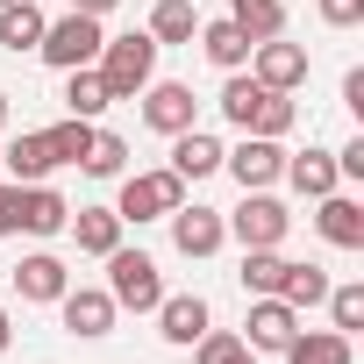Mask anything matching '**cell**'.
I'll list each match as a JSON object with an SVG mask.
<instances>
[{"label":"cell","instance_id":"6da1fadb","mask_svg":"<svg viewBox=\"0 0 364 364\" xmlns=\"http://www.w3.org/2000/svg\"><path fill=\"white\" fill-rule=\"evenodd\" d=\"M222 122L243 129V136H293L300 107H293V93H272V86H257L250 72H229V86H222Z\"/></svg>","mask_w":364,"mask_h":364},{"label":"cell","instance_id":"7a4b0ae2","mask_svg":"<svg viewBox=\"0 0 364 364\" xmlns=\"http://www.w3.org/2000/svg\"><path fill=\"white\" fill-rule=\"evenodd\" d=\"M93 72L107 79V100H136L150 79H157V36L150 29H129V36H107Z\"/></svg>","mask_w":364,"mask_h":364},{"label":"cell","instance_id":"3957f363","mask_svg":"<svg viewBox=\"0 0 364 364\" xmlns=\"http://www.w3.org/2000/svg\"><path fill=\"white\" fill-rule=\"evenodd\" d=\"M178 200H186V178H178L171 164H164V171H122V193H114V215L143 229V222H164V215H171Z\"/></svg>","mask_w":364,"mask_h":364},{"label":"cell","instance_id":"277c9868","mask_svg":"<svg viewBox=\"0 0 364 364\" xmlns=\"http://www.w3.org/2000/svg\"><path fill=\"white\" fill-rule=\"evenodd\" d=\"M107 300L129 307V314H150V307L164 300V272H157V257L114 243V250H107Z\"/></svg>","mask_w":364,"mask_h":364},{"label":"cell","instance_id":"5b68a950","mask_svg":"<svg viewBox=\"0 0 364 364\" xmlns=\"http://www.w3.org/2000/svg\"><path fill=\"white\" fill-rule=\"evenodd\" d=\"M100 43H107V29H100V15H58V22H43V43H36V58L43 65H58V72H79V65H93L100 58Z\"/></svg>","mask_w":364,"mask_h":364},{"label":"cell","instance_id":"8992f818","mask_svg":"<svg viewBox=\"0 0 364 364\" xmlns=\"http://www.w3.org/2000/svg\"><path fill=\"white\" fill-rule=\"evenodd\" d=\"M222 229H229L243 250H279V243H286V229H293V215H286L272 193H243V208H236V215H222Z\"/></svg>","mask_w":364,"mask_h":364},{"label":"cell","instance_id":"52a82bcc","mask_svg":"<svg viewBox=\"0 0 364 364\" xmlns=\"http://www.w3.org/2000/svg\"><path fill=\"white\" fill-rule=\"evenodd\" d=\"M222 164L236 171L243 193H272L279 171H286V143H279V136H243L236 150H222Z\"/></svg>","mask_w":364,"mask_h":364},{"label":"cell","instance_id":"ba28073f","mask_svg":"<svg viewBox=\"0 0 364 364\" xmlns=\"http://www.w3.org/2000/svg\"><path fill=\"white\" fill-rule=\"evenodd\" d=\"M58 314H65V328L79 336V343H100V336H114V300H107V286H65L58 293Z\"/></svg>","mask_w":364,"mask_h":364},{"label":"cell","instance_id":"9c48e42d","mask_svg":"<svg viewBox=\"0 0 364 364\" xmlns=\"http://www.w3.org/2000/svg\"><path fill=\"white\" fill-rule=\"evenodd\" d=\"M164 222H171V250H178V257H215V250L229 243V229H222V208H200V200H193V208L178 200Z\"/></svg>","mask_w":364,"mask_h":364},{"label":"cell","instance_id":"30bf717a","mask_svg":"<svg viewBox=\"0 0 364 364\" xmlns=\"http://www.w3.org/2000/svg\"><path fill=\"white\" fill-rule=\"evenodd\" d=\"M136 100H143V122H150L157 136H178V129H193V122H200L193 86H178V79H150Z\"/></svg>","mask_w":364,"mask_h":364},{"label":"cell","instance_id":"8fae6325","mask_svg":"<svg viewBox=\"0 0 364 364\" xmlns=\"http://www.w3.org/2000/svg\"><path fill=\"white\" fill-rule=\"evenodd\" d=\"M250 79L272 93H293V86H307V50L286 36H264V43H250Z\"/></svg>","mask_w":364,"mask_h":364},{"label":"cell","instance_id":"7c38bea8","mask_svg":"<svg viewBox=\"0 0 364 364\" xmlns=\"http://www.w3.org/2000/svg\"><path fill=\"white\" fill-rule=\"evenodd\" d=\"M243 328H250L243 343H250L257 357H279V350H286V343L300 336V307H286L279 293H257V300H250V321H243Z\"/></svg>","mask_w":364,"mask_h":364},{"label":"cell","instance_id":"4fadbf2b","mask_svg":"<svg viewBox=\"0 0 364 364\" xmlns=\"http://www.w3.org/2000/svg\"><path fill=\"white\" fill-rule=\"evenodd\" d=\"M314 229H321V243H336V250H364V200L321 193V200H314Z\"/></svg>","mask_w":364,"mask_h":364},{"label":"cell","instance_id":"5bb4252c","mask_svg":"<svg viewBox=\"0 0 364 364\" xmlns=\"http://www.w3.org/2000/svg\"><path fill=\"white\" fill-rule=\"evenodd\" d=\"M150 314H157V336H164V343H171V350H186V343H193V336H200V328H208V321H215V314H208V300H200V293H164V300H157V307H150Z\"/></svg>","mask_w":364,"mask_h":364},{"label":"cell","instance_id":"9a60e30c","mask_svg":"<svg viewBox=\"0 0 364 364\" xmlns=\"http://www.w3.org/2000/svg\"><path fill=\"white\" fill-rule=\"evenodd\" d=\"M65 222H72V200L50 186V178L22 186V215H15V229H29V236H65Z\"/></svg>","mask_w":364,"mask_h":364},{"label":"cell","instance_id":"2e32d148","mask_svg":"<svg viewBox=\"0 0 364 364\" xmlns=\"http://www.w3.org/2000/svg\"><path fill=\"white\" fill-rule=\"evenodd\" d=\"M72 286V272H65V257H50V250H29L22 264H15V293L22 300H43V307H58V293Z\"/></svg>","mask_w":364,"mask_h":364},{"label":"cell","instance_id":"e0dca14e","mask_svg":"<svg viewBox=\"0 0 364 364\" xmlns=\"http://www.w3.org/2000/svg\"><path fill=\"white\" fill-rule=\"evenodd\" d=\"M279 178H293V193H307V200H321V193L343 186L336 150H286V171H279Z\"/></svg>","mask_w":364,"mask_h":364},{"label":"cell","instance_id":"ac0fdd59","mask_svg":"<svg viewBox=\"0 0 364 364\" xmlns=\"http://www.w3.org/2000/svg\"><path fill=\"white\" fill-rule=\"evenodd\" d=\"M0 171L15 178V186H36V178H50L58 171V157H50V143H43V129H22L8 150H0Z\"/></svg>","mask_w":364,"mask_h":364},{"label":"cell","instance_id":"d6986e66","mask_svg":"<svg viewBox=\"0 0 364 364\" xmlns=\"http://www.w3.org/2000/svg\"><path fill=\"white\" fill-rule=\"evenodd\" d=\"M171 171L186 178V186H193V178H208V171H222V143H215L200 122L178 129V136H171Z\"/></svg>","mask_w":364,"mask_h":364},{"label":"cell","instance_id":"ffe728a7","mask_svg":"<svg viewBox=\"0 0 364 364\" xmlns=\"http://www.w3.org/2000/svg\"><path fill=\"white\" fill-rule=\"evenodd\" d=\"M65 229H72V243H79L86 257H107V250L122 243V229H129V222H122L114 208H79V215H72Z\"/></svg>","mask_w":364,"mask_h":364},{"label":"cell","instance_id":"44dd1931","mask_svg":"<svg viewBox=\"0 0 364 364\" xmlns=\"http://www.w3.org/2000/svg\"><path fill=\"white\" fill-rule=\"evenodd\" d=\"M279 357H286V364H350L357 350H350V336H343V328H300Z\"/></svg>","mask_w":364,"mask_h":364},{"label":"cell","instance_id":"7402d4cb","mask_svg":"<svg viewBox=\"0 0 364 364\" xmlns=\"http://www.w3.org/2000/svg\"><path fill=\"white\" fill-rule=\"evenodd\" d=\"M200 50H208V65H222V72H243L250 65V36L222 15V22H200V36H193Z\"/></svg>","mask_w":364,"mask_h":364},{"label":"cell","instance_id":"603a6c76","mask_svg":"<svg viewBox=\"0 0 364 364\" xmlns=\"http://www.w3.org/2000/svg\"><path fill=\"white\" fill-rule=\"evenodd\" d=\"M143 29L157 36V50H164V43H193V36H200V8H193V0H157Z\"/></svg>","mask_w":364,"mask_h":364},{"label":"cell","instance_id":"cb8c5ba5","mask_svg":"<svg viewBox=\"0 0 364 364\" xmlns=\"http://www.w3.org/2000/svg\"><path fill=\"white\" fill-rule=\"evenodd\" d=\"M114 100H107V79L93 72V65H79V72H65V114H79V122H100Z\"/></svg>","mask_w":364,"mask_h":364},{"label":"cell","instance_id":"d4e9b609","mask_svg":"<svg viewBox=\"0 0 364 364\" xmlns=\"http://www.w3.org/2000/svg\"><path fill=\"white\" fill-rule=\"evenodd\" d=\"M43 43V8L36 0H8V8H0V50H36Z\"/></svg>","mask_w":364,"mask_h":364},{"label":"cell","instance_id":"484cf974","mask_svg":"<svg viewBox=\"0 0 364 364\" xmlns=\"http://www.w3.org/2000/svg\"><path fill=\"white\" fill-rule=\"evenodd\" d=\"M186 350H193V364H257V350H250L236 328H215V321H208Z\"/></svg>","mask_w":364,"mask_h":364},{"label":"cell","instance_id":"4316f807","mask_svg":"<svg viewBox=\"0 0 364 364\" xmlns=\"http://www.w3.org/2000/svg\"><path fill=\"white\" fill-rule=\"evenodd\" d=\"M229 22H236L250 43H264V36H286V0H229Z\"/></svg>","mask_w":364,"mask_h":364},{"label":"cell","instance_id":"83f0119b","mask_svg":"<svg viewBox=\"0 0 364 364\" xmlns=\"http://www.w3.org/2000/svg\"><path fill=\"white\" fill-rule=\"evenodd\" d=\"M79 171H86V178H122V171H129V143H122L114 129H100V122H93V143H86Z\"/></svg>","mask_w":364,"mask_h":364},{"label":"cell","instance_id":"f1b7e54d","mask_svg":"<svg viewBox=\"0 0 364 364\" xmlns=\"http://www.w3.org/2000/svg\"><path fill=\"white\" fill-rule=\"evenodd\" d=\"M286 264H293V257H279V250H243V272H236V279H243V293L257 300V293H279V286H286Z\"/></svg>","mask_w":364,"mask_h":364},{"label":"cell","instance_id":"f546056e","mask_svg":"<svg viewBox=\"0 0 364 364\" xmlns=\"http://www.w3.org/2000/svg\"><path fill=\"white\" fill-rule=\"evenodd\" d=\"M279 300H286V307H321V300H328V272H321V264H286Z\"/></svg>","mask_w":364,"mask_h":364},{"label":"cell","instance_id":"4dcf8cb0","mask_svg":"<svg viewBox=\"0 0 364 364\" xmlns=\"http://www.w3.org/2000/svg\"><path fill=\"white\" fill-rule=\"evenodd\" d=\"M43 143H50V157H58V164H79V157H86V143H93V122L65 114V122H50V129H43Z\"/></svg>","mask_w":364,"mask_h":364},{"label":"cell","instance_id":"1f68e13d","mask_svg":"<svg viewBox=\"0 0 364 364\" xmlns=\"http://www.w3.org/2000/svg\"><path fill=\"white\" fill-rule=\"evenodd\" d=\"M328 321H336L343 336L364 328V286H357V279H350V286H328Z\"/></svg>","mask_w":364,"mask_h":364},{"label":"cell","instance_id":"d6a6232c","mask_svg":"<svg viewBox=\"0 0 364 364\" xmlns=\"http://www.w3.org/2000/svg\"><path fill=\"white\" fill-rule=\"evenodd\" d=\"M314 15H321L328 29H357V22H364V0H314Z\"/></svg>","mask_w":364,"mask_h":364},{"label":"cell","instance_id":"836d02e7","mask_svg":"<svg viewBox=\"0 0 364 364\" xmlns=\"http://www.w3.org/2000/svg\"><path fill=\"white\" fill-rule=\"evenodd\" d=\"M15 215H22V186L0 178V236H15Z\"/></svg>","mask_w":364,"mask_h":364},{"label":"cell","instance_id":"e575fe53","mask_svg":"<svg viewBox=\"0 0 364 364\" xmlns=\"http://www.w3.org/2000/svg\"><path fill=\"white\" fill-rule=\"evenodd\" d=\"M343 107H350V114H364V65H350V72H343Z\"/></svg>","mask_w":364,"mask_h":364},{"label":"cell","instance_id":"d590c367","mask_svg":"<svg viewBox=\"0 0 364 364\" xmlns=\"http://www.w3.org/2000/svg\"><path fill=\"white\" fill-rule=\"evenodd\" d=\"M72 8H79V15H100V22H107V15L122 8V0H72Z\"/></svg>","mask_w":364,"mask_h":364},{"label":"cell","instance_id":"8d00e7d4","mask_svg":"<svg viewBox=\"0 0 364 364\" xmlns=\"http://www.w3.org/2000/svg\"><path fill=\"white\" fill-rule=\"evenodd\" d=\"M8 343H15V321H8V307H0V357H8Z\"/></svg>","mask_w":364,"mask_h":364},{"label":"cell","instance_id":"74e56055","mask_svg":"<svg viewBox=\"0 0 364 364\" xmlns=\"http://www.w3.org/2000/svg\"><path fill=\"white\" fill-rule=\"evenodd\" d=\"M8 114H15V100H8V86H0V129H8Z\"/></svg>","mask_w":364,"mask_h":364},{"label":"cell","instance_id":"f35d334b","mask_svg":"<svg viewBox=\"0 0 364 364\" xmlns=\"http://www.w3.org/2000/svg\"><path fill=\"white\" fill-rule=\"evenodd\" d=\"M0 8H8V0H0Z\"/></svg>","mask_w":364,"mask_h":364}]
</instances>
